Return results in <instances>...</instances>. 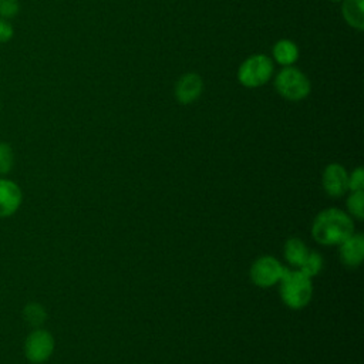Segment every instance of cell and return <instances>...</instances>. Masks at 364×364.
<instances>
[{"instance_id": "44dd1931", "label": "cell", "mask_w": 364, "mask_h": 364, "mask_svg": "<svg viewBox=\"0 0 364 364\" xmlns=\"http://www.w3.org/2000/svg\"><path fill=\"white\" fill-rule=\"evenodd\" d=\"M330 1H343V0H330Z\"/></svg>"}, {"instance_id": "2e32d148", "label": "cell", "mask_w": 364, "mask_h": 364, "mask_svg": "<svg viewBox=\"0 0 364 364\" xmlns=\"http://www.w3.org/2000/svg\"><path fill=\"white\" fill-rule=\"evenodd\" d=\"M347 209L350 212V216H354L358 220L364 218V192L363 191L351 192V195L347 198Z\"/></svg>"}, {"instance_id": "8992f818", "label": "cell", "mask_w": 364, "mask_h": 364, "mask_svg": "<svg viewBox=\"0 0 364 364\" xmlns=\"http://www.w3.org/2000/svg\"><path fill=\"white\" fill-rule=\"evenodd\" d=\"M284 266L273 256H262L256 259L250 267V280L259 287H270L283 276Z\"/></svg>"}, {"instance_id": "ffe728a7", "label": "cell", "mask_w": 364, "mask_h": 364, "mask_svg": "<svg viewBox=\"0 0 364 364\" xmlns=\"http://www.w3.org/2000/svg\"><path fill=\"white\" fill-rule=\"evenodd\" d=\"M14 37V27L10 20L0 17V44L9 43Z\"/></svg>"}, {"instance_id": "e0dca14e", "label": "cell", "mask_w": 364, "mask_h": 364, "mask_svg": "<svg viewBox=\"0 0 364 364\" xmlns=\"http://www.w3.org/2000/svg\"><path fill=\"white\" fill-rule=\"evenodd\" d=\"M14 166V151L9 142H0V175H7Z\"/></svg>"}, {"instance_id": "7c38bea8", "label": "cell", "mask_w": 364, "mask_h": 364, "mask_svg": "<svg viewBox=\"0 0 364 364\" xmlns=\"http://www.w3.org/2000/svg\"><path fill=\"white\" fill-rule=\"evenodd\" d=\"M363 3L364 0H343L341 4V14L346 23L355 28L363 30L364 28V11H363Z\"/></svg>"}, {"instance_id": "ac0fdd59", "label": "cell", "mask_w": 364, "mask_h": 364, "mask_svg": "<svg viewBox=\"0 0 364 364\" xmlns=\"http://www.w3.org/2000/svg\"><path fill=\"white\" fill-rule=\"evenodd\" d=\"M20 13L18 0H0V17L10 20Z\"/></svg>"}, {"instance_id": "ba28073f", "label": "cell", "mask_w": 364, "mask_h": 364, "mask_svg": "<svg viewBox=\"0 0 364 364\" xmlns=\"http://www.w3.org/2000/svg\"><path fill=\"white\" fill-rule=\"evenodd\" d=\"M323 188L327 195L338 198L348 191V173L340 164H328L323 171Z\"/></svg>"}, {"instance_id": "5b68a950", "label": "cell", "mask_w": 364, "mask_h": 364, "mask_svg": "<svg viewBox=\"0 0 364 364\" xmlns=\"http://www.w3.org/2000/svg\"><path fill=\"white\" fill-rule=\"evenodd\" d=\"M54 347L53 334L46 328L36 327L24 340V355L33 364H43L53 355Z\"/></svg>"}, {"instance_id": "277c9868", "label": "cell", "mask_w": 364, "mask_h": 364, "mask_svg": "<svg viewBox=\"0 0 364 364\" xmlns=\"http://www.w3.org/2000/svg\"><path fill=\"white\" fill-rule=\"evenodd\" d=\"M273 60L266 54L249 55L237 70V81L246 88H257L267 84L273 77Z\"/></svg>"}, {"instance_id": "30bf717a", "label": "cell", "mask_w": 364, "mask_h": 364, "mask_svg": "<svg viewBox=\"0 0 364 364\" xmlns=\"http://www.w3.org/2000/svg\"><path fill=\"white\" fill-rule=\"evenodd\" d=\"M340 260L347 267H357L364 259V237L360 233H353L340 245Z\"/></svg>"}, {"instance_id": "9c48e42d", "label": "cell", "mask_w": 364, "mask_h": 364, "mask_svg": "<svg viewBox=\"0 0 364 364\" xmlns=\"http://www.w3.org/2000/svg\"><path fill=\"white\" fill-rule=\"evenodd\" d=\"M23 202V192L20 186L9 179L0 178V218L14 215Z\"/></svg>"}, {"instance_id": "5bb4252c", "label": "cell", "mask_w": 364, "mask_h": 364, "mask_svg": "<svg viewBox=\"0 0 364 364\" xmlns=\"http://www.w3.org/2000/svg\"><path fill=\"white\" fill-rule=\"evenodd\" d=\"M23 318L30 326L40 327L46 321L47 313H46V309L40 303L31 301V303L24 306V309H23Z\"/></svg>"}, {"instance_id": "52a82bcc", "label": "cell", "mask_w": 364, "mask_h": 364, "mask_svg": "<svg viewBox=\"0 0 364 364\" xmlns=\"http://www.w3.org/2000/svg\"><path fill=\"white\" fill-rule=\"evenodd\" d=\"M203 91V80L196 73H186L181 75L175 84V98L182 105L195 102Z\"/></svg>"}, {"instance_id": "6da1fadb", "label": "cell", "mask_w": 364, "mask_h": 364, "mask_svg": "<svg viewBox=\"0 0 364 364\" xmlns=\"http://www.w3.org/2000/svg\"><path fill=\"white\" fill-rule=\"evenodd\" d=\"M353 233V218L338 208H327L321 210L311 225L313 239L324 246L340 245Z\"/></svg>"}, {"instance_id": "4fadbf2b", "label": "cell", "mask_w": 364, "mask_h": 364, "mask_svg": "<svg viewBox=\"0 0 364 364\" xmlns=\"http://www.w3.org/2000/svg\"><path fill=\"white\" fill-rule=\"evenodd\" d=\"M307 253L309 249L306 247L304 242L299 237H290L284 245V257L293 267H299L306 259Z\"/></svg>"}, {"instance_id": "7402d4cb", "label": "cell", "mask_w": 364, "mask_h": 364, "mask_svg": "<svg viewBox=\"0 0 364 364\" xmlns=\"http://www.w3.org/2000/svg\"><path fill=\"white\" fill-rule=\"evenodd\" d=\"M0 107H1V100H0Z\"/></svg>"}, {"instance_id": "8fae6325", "label": "cell", "mask_w": 364, "mask_h": 364, "mask_svg": "<svg viewBox=\"0 0 364 364\" xmlns=\"http://www.w3.org/2000/svg\"><path fill=\"white\" fill-rule=\"evenodd\" d=\"M299 47L294 41L289 38H282L274 43L272 48V55L273 60L280 64L282 67H289L293 65L299 60Z\"/></svg>"}, {"instance_id": "d6986e66", "label": "cell", "mask_w": 364, "mask_h": 364, "mask_svg": "<svg viewBox=\"0 0 364 364\" xmlns=\"http://www.w3.org/2000/svg\"><path fill=\"white\" fill-rule=\"evenodd\" d=\"M347 186L351 192L363 191L364 189V171L361 166L355 168L350 175H348V182Z\"/></svg>"}, {"instance_id": "7a4b0ae2", "label": "cell", "mask_w": 364, "mask_h": 364, "mask_svg": "<svg viewBox=\"0 0 364 364\" xmlns=\"http://www.w3.org/2000/svg\"><path fill=\"white\" fill-rule=\"evenodd\" d=\"M280 284V297L283 303L290 309H303L306 307L313 296V283L311 277L306 276L299 269H284Z\"/></svg>"}, {"instance_id": "3957f363", "label": "cell", "mask_w": 364, "mask_h": 364, "mask_svg": "<svg viewBox=\"0 0 364 364\" xmlns=\"http://www.w3.org/2000/svg\"><path fill=\"white\" fill-rule=\"evenodd\" d=\"M274 88L280 97L287 101H301L310 91L311 84L309 77L297 67H282L274 77Z\"/></svg>"}, {"instance_id": "9a60e30c", "label": "cell", "mask_w": 364, "mask_h": 364, "mask_svg": "<svg viewBox=\"0 0 364 364\" xmlns=\"http://www.w3.org/2000/svg\"><path fill=\"white\" fill-rule=\"evenodd\" d=\"M323 264H324V260H323L321 255L317 253V252H310L309 250L306 259L299 266V270L303 272L309 277H314L316 274H318L321 272Z\"/></svg>"}]
</instances>
